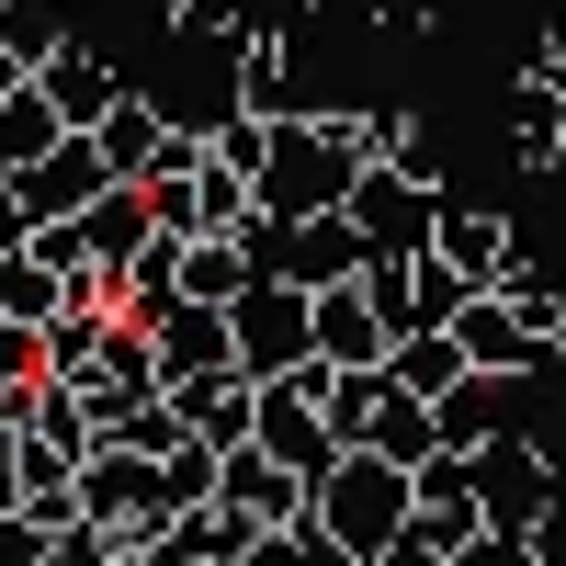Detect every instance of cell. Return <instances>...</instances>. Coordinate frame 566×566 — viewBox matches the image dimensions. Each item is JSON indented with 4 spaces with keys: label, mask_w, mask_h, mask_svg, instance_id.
<instances>
[{
    "label": "cell",
    "mask_w": 566,
    "mask_h": 566,
    "mask_svg": "<svg viewBox=\"0 0 566 566\" xmlns=\"http://www.w3.org/2000/svg\"><path fill=\"white\" fill-rule=\"evenodd\" d=\"M170 125H181V114H170V103H159V91H125V103H114V114H103V125H91V136H103V159H114V170H125V181H136V170H148V159H159V148H170Z\"/></svg>",
    "instance_id": "19"
},
{
    "label": "cell",
    "mask_w": 566,
    "mask_h": 566,
    "mask_svg": "<svg viewBox=\"0 0 566 566\" xmlns=\"http://www.w3.org/2000/svg\"><path fill=\"white\" fill-rule=\"evenodd\" d=\"M374 159H397L419 181H442V125L431 114H374Z\"/></svg>",
    "instance_id": "27"
},
{
    "label": "cell",
    "mask_w": 566,
    "mask_h": 566,
    "mask_svg": "<svg viewBox=\"0 0 566 566\" xmlns=\"http://www.w3.org/2000/svg\"><path fill=\"white\" fill-rule=\"evenodd\" d=\"M114 555H125L114 522H69V533H57V566H114Z\"/></svg>",
    "instance_id": "30"
},
{
    "label": "cell",
    "mask_w": 566,
    "mask_h": 566,
    "mask_svg": "<svg viewBox=\"0 0 566 566\" xmlns=\"http://www.w3.org/2000/svg\"><path fill=\"white\" fill-rule=\"evenodd\" d=\"M34 80H45V91H57V114H69L80 136H91V125H103V114L125 103V91H136V80H125V69L103 57V45H91V34H80V45H57V57H45Z\"/></svg>",
    "instance_id": "12"
},
{
    "label": "cell",
    "mask_w": 566,
    "mask_h": 566,
    "mask_svg": "<svg viewBox=\"0 0 566 566\" xmlns=\"http://www.w3.org/2000/svg\"><path fill=\"white\" fill-rule=\"evenodd\" d=\"M386 374H397L408 397H453V386H464L476 363H464V340H453V328H408V340L386 352Z\"/></svg>",
    "instance_id": "22"
},
{
    "label": "cell",
    "mask_w": 566,
    "mask_h": 566,
    "mask_svg": "<svg viewBox=\"0 0 566 566\" xmlns=\"http://www.w3.org/2000/svg\"><path fill=\"white\" fill-rule=\"evenodd\" d=\"M464 283H510L522 272V227L510 216H488V205H442V239H431Z\"/></svg>",
    "instance_id": "13"
},
{
    "label": "cell",
    "mask_w": 566,
    "mask_h": 566,
    "mask_svg": "<svg viewBox=\"0 0 566 566\" xmlns=\"http://www.w3.org/2000/svg\"><path fill=\"white\" fill-rule=\"evenodd\" d=\"M386 352H397V328H386V306L363 295V272L328 283V295H317V363L352 374V363H386Z\"/></svg>",
    "instance_id": "11"
},
{
    "label": "cell",
    "mask_w": 566,
    "mask_h": 566,
    "mask_svg": "<svg viewBox=\"0 0 566 566\" xmlns=\"http://www.w3.org/2000/svg\"><path fill=\"white\" fill-rule=\"evenodd\" d=\"M45 374V328L34 317H0V386H34Z\"/></svg>",
    "instance_id": "29"
},
{
    "label": "cell",
    "mask_w": 566,
    "mask_h": 566,
    "mask_svg": "<svg viewBox=\"0 0 566 566\" xmlns=\"http://www.w3.org/2000/svg\"><path fill=\"white\" fill-rule=\"evenodd\" d=\"M476 488H488V522H510V533H544L555 522V453L533 431H499L476 453Z\"/></svg>",
    "instance_id": "6"
},
{
    "label": "cell",
    "mask_w": 566,
    "mask_h": 566,
    "mask_svg": "<svg viewBox=\"0 0 566 566\" xmlns=\"http://www.w3.org/2000/svg\"><path fill=\"white\" fill-rule=\"evenodd\" d=\"M159 363H170V374H205V363H239V317H227V306H193V295H181V306L159 317Z\"/></svg>",
    "instance_id": "18"
},
{
    "label": "cell",
    "mask_w": 566,
    "mask_h": 566,
    "mask_svg": "<svg viewBox=\"0 0 566 566\" xmlns=\"http://www.w3.org/2000/svg\"><path fill=\"white\" fill-rule=\"evenodd\" d=\"M103 340H114V317H103V306H69L57 328H45V374L91 386V374H103Z\"/></svg>",
    "instance_id": "26"
},
{
    "label": "cell",
    "mask_w": 566,
    "mask_h": 566,
    "mask_svg": "<svg viewBox=\"0 0 566 566\" xmlns=\"http://www.w3.org/2000/svg\"><path fill=\"white\" fill-rule=\"evenodd\" d=\"M453 566H555V555H544V533H510V522H488L476 544H453Z\"/></svg>",
    "instance_id": "28"
},
{
    "label": "cell",
    "mask_w": 566,
    "mask_h": 566,
    "mask_svg": "<svg viewBox=\"0 0 566 566\" xmlns=\"http://www.w3.org/2000/svg\"><path fill=\"white\" fill-rule=\"evenodd\" d=\"M374 453L431 464V453H442V408H431V397H408V386H386V408H374Z\"/></svg>",
    "instance_id": "24"
},
{
    "label": "cell",
    "mask_w": 566,
    "mask_h": 566,
    "mask_svg": "<svg viewBox=\"0 0 566 566\" xmlns=\"http://www.w3.org/2000/svg\"><path fill=\"white\" fill-rule=\"evenodd\" d=\"M80 227H91V261H114V272H125L136 250L159 239V216H148V193H136V181H103V193H91V216H80Z\"/></svg>",
    "instance_id": "20"
},
{
    "label": "cell",
    "mask_w": 566,
    "mask_h": 566,
    "mask_svg": "<svg viewBox=\"0 0 566 566\" xmlns=\"http://www.w3.org/2000/svg\"><path fill=\"white\" fill-rule=\"evenodd\" d=\"M227 103H239V114H306L317 103V91H306V57H295V34H250L239 45V57H227Z\"/></svg>",
    "instance_id": "8"
},
{
    "label": "cell",
    "mask_w": 566,
    "mask_h": 566,
    "mask_svg": "<svg viewBox=\"0 0 566 566\" xmlns=\"http://www.w3.org/2000/svg\"><path fill=\"white\" fill-rule=\"evenodd\" d=\"M453 340H464V363H488V374H544V340L522 328V306H510L499 283H488V295L453 317Z\"/></svg>",
    "instance_id": "15"
},
{
    "label": "cell",
    "mask_w": 566,
    "mask_h": 566,
    "mask_svg": "<svg viewBox=\"0 0 566 566\" xmlns=\"http://www.w3.org/2000/svg\"><path fill=\"white\" fill-rule=\"evenodd\" d=\"M408 510H419V464L352 442V453L317 476V510H306V522H317V533H340L352 555H374V544H397V533H408Z\"/></svg>",
    "instance_id": "1"
},
{
    "label": "cell",
    "mask_w": 566,
    "mask_h": 566,
    "mask_svg": "<svg viewBox=\"0 0 566 566\" xmlns=\"http://www.w3.org/2000/svg\"><path fill=\"white\" fill-rule=\"evenodd\" d=\"M69 136H80V125L57 114V91H45V80H23L12 103H0V170H34L45 148H69Z\"/></svg>",
    "instance_id": "17"
},
{
    "label": "cell",
    "mask_w": 566,
    "mask_h": 566,
    "mask_svg": "<svg viewBox=\"0 0 566 566\" xmlns=\"http://www.w3.org/2000/svg\"><path fill=\"white\" fill-rule=\"evenodd\" d=\"M0 317H34V328H57V317H69V272L45 261L34 239H23V250H0Z\"/></svg>",
    "instance_id": "21"
},
{
    "label": "cell",
    "mask_w": 566,
    "mask_h": 566,
    "mask_svg": "<svg viewBox=\"0 0 566 566\" xmlns=\"http://www.w3.org/2000/svg\"><path fill=\"white\" fill-rule=\"evenodd\" d=\"M227 317H239V363L261 374V386H272V374H295V363H317V295H306V283L261 272Z\"/></svg>",
    "instance_id": "4"
},
{
    "label": "cell",
    "mask_w": 566,
    "mask_h": 566,
    "mask_svg": "<svg viewBox=\"0 0 566 566\" xmlns=\"http://www.w3.org/2000/svg\"><path fill=\"white\" fill-rule=\"evenodd\" d=\"M103 181H125V170L103 159V136H69V148H45V159L23 170V216H34V227H45V216H91Z\"/></svg>",
    "instance_id": "10"
},
{
    "label": "cell",
    "mask_w": 566,
    "mask_h": 566,
    "mask_svg": "<svg viewBox=\"0 0 566 566\" xmlns=\"http://www.w3.org/2000/svg\"><path fill=\"white\" fill-rule=\"evenodd\" d=\"M442 23V0H374V34L386 45H408V34H431Z\"/></svg>",
    "instance_id": "31"
},
{
    "label": "cell",
    "mask_w": 566,
    "mask_h": 566,
    "mask_svg": "<svg viewBox=\"0 0 566 566\" xmlns=\"http://www.w3.org/2000/svg\"><path fill=\"white\" fill-rule=\"evenodd\" d=\"M0 510H23V431L0 419Z\"/></svg>",
    "instance_id": "33"
},
{
    "label": "cell",
    "mask_w": 566,
    "mask_h": 566,
    "mask_svg": "<svg viewBox=\"0 0 566 566\" xmlns=\"http://www.w3.org/2000/svg\"><path fill=\"white\" fill-rule=\"evenodd\" d=\"M181 510H193V499H181V476H170L159 453H136V442H103V453L80 464V522H114L125 544H159Z\"/></svg>",
    "instance_id": "2"
},
{
    "label": "cell",
    "mask_w": 566,
    "mask_h": 566,
    "mask_svg": "<svg viewBox=\"0 0 566 566\" xmlns=\"http://www.w3.org/2000/svg\"><path fill=\"white\" fill-rule=\"evenodd\" d=\"M408 533L419 544H476L488 533V488H476V453H431V464H419V510H408Z\"/></svg>",
    "instance_id": "7"
},
{
    "label": "cell",
    "mask_w": 566,
    "mask_h": 566,
    "mask_svg": "<svg viewBox=\"0 0 566 566\" xmlns=\"http://www.w3.org/2000/svg\"><path fill=\"white\" fill-rule=\"evenodd\" d=\"M69 23H80V0H0V45H12L23 69H45L57 45H80Z\"/></svg>",
    "instance_id": "23"
},
{
    "label": "cell",
    "mask_w": 566,
    "mask_h": 566,
    "mask_svg": "<svg viewBox=\"0 0 566 566\" xmlns=\"http://www.w3.org/2000/svg\"><path fill=\"white\" fill-rule=\"evenodd\" d=\"M23 80H34V69H23V57H12V45H0V103H12V91H23Z\"/></svg>",
    "instance_id": "34"
},
{
    "label": "cell",
    "mask_w": 566,
    "mask_h": 566,
    "mask_svg": "<svg viewBox=\"0 0 566 566\" xmlns=\"http://www.w3.org/2000/svg\"><path fill=\"white\" fill-rule=\"evenodd\" d=\"M510 397H522V374H488V363L464 374L453 397H431V408H442V453H488V442L510 431Z\"/></svg>",
    "instance_id": "16"
},
{
    "label": "cell",
    "mask_w": 566,
    "mask_h": 566,
    "mask_svg": "<svg viewBox=\"0 0 566 566\" xmlns=\"http://www.w3.org/2000/svg\"><path fill=\"white\" fill-rule=\"evenodd\" d=\"M114 566H159V555H148V544H125V555H114Z\"/></svg>",
    "instance_id": "35"
},
{
    "label": "cell",
    "mask_w": 566,
    "mask_h": 566,
    "mask_svg": "<svg viewBox=\"0 0 566 566\" xmlns=\"http://www.w3.org/2000/svg\"><path fill=\"white\" fill-rule=\"evenodd\" d=\"M363 566H453V555H442V544H419V533H397V544H374Z\"/></svg>",
    "instance_id": "32"
},
{
    "label": "cell",
    "mask_w": 566,
    "mask_h": 566,
    "mask_svg": "<svg viewBox=\"0 0 566 566\" xmlns=\"http://www.w3.org/2000/svg\"><path fill=\"white\" fill-rule=\"evenodd\" d=\"M170 45H193V57H239V45H250V0H170Z\"/></svg>",
    "instance_id": "25"
},
{
    "label": "cell",
    "mask_w": 566,
    "mask_h": 566,
    "mask_svg": "<svg viewBox=\"0 0 566 566\" xmlns=\"http://www.w3.org/2000/svg\"><path fill=\"white\" fill-rule=\"evenodd\" d=\"M499 148H510V170H566V91L555 80H510L499 91Z\"/></svg>",
    "instance_id": "9"
},
{
    "label": "cell",
    "mask_w": 566,
    "mask_h": 566,
    "mask_svg": "<svg viewBox=\"0 0 566 566\" xmlns=\"http://www.w3.org/2000/svg\"><path fill=\"white\" fill-rule=\"evenodd\" d=\"M239 239L261 250V272H283V283H306V295H328V283H352L363 261H374V239H363V227L352 216H250L239 227Z\"/></svg>",
    "instance_id": "3"
},
{
    "label": "cell",
    "mask_w": 566,
    "mask_h": 566,
    "mask_svg": "<svg viewBox=\"0 0 566 566\" xmlns=\"http://www.w3.org/2000/svg\"><path fill=\"white\" fill-rule=\"evenodd\" d=\"M227 499H239L250 522H306V510H317V476H295L283 453L239 442V453H227Z\"/></svg>",
    "instance_id": "14"
},
{
    "label": "cell",
    "mask_w": 566,
    "mask_h": 566,
    "mask_svg": "<svg viewBox=\"0 0 566 566\" xmlns=\"http://www.w3.org/2000/svg\"><path fill=\"white\" fill-rule=\"evenodd\" d=\"M442 205H453L442 181H419V170H397V159H374V170H363V193H352V227H363L386 261H419V250L442 239Z\"/></svg>",
    "instance_id": "5"
}]
</instances>
